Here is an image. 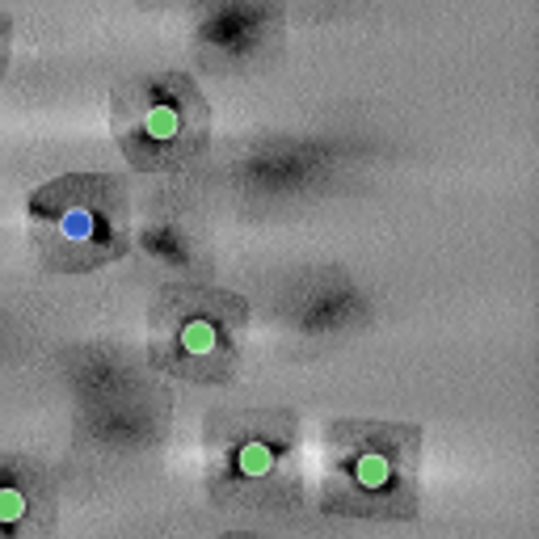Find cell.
Here are the masks:
<instances>
[{"label":"cell","mask_w":539,"mask_h":539,"mask_svg":"<svg viewBox=\"0 0 539 539\" xmlns=\"http://www.w3.org/2000/svg\"><path fill=\"white\" fill-rule=\"evenodd\" d=\"M413 426L342 422L325 438V485L329 514L358 518H409L417 510V443Z\"/></svg>","instance_id":"1"},{"label":"cell","mask_w":539,"mask_h":539,"mask_svg":"<svg viewBox=\"0 0 539 539\" xmlns=\"http://www.w3.org/2000/svg\"><path fill=\"white\" fill-rule=\"evenodd\" d=\"M30 241L51 270L85 274L131 245V203L118 177L68 173L30 198Z\"/></svg>","instance_id":"2"},{"label":"cell","mask_w":539,"mask_h":539,"mask_svg":"<svg viewBox=\"0 0 539 539\" xmlns=\"http://www.w3.org/2000/svg\"><path fill=\"white\" fill-rule=\"evenodd\" d=\"M114 139L144 173H173L207 152V97L182 72H139L114 89Z\"/></svg>","instance_id":"3"},{"label":"cell","mask_w":539,"mask_h":539,"mask_svg":"<svg viewBox=\"0 0 539 539\" xmlns=\"http://www.w3.org/2000/svg\"><path fill=\"white\" fill-rule=\"evenodd\" d=\"M207 485L228 510L287 506L299 489L295 422L283 413H232L207 443Z\"/></svg>","instance_id":"4"},{"label":"cell","mask_w":539,"mask_h":539,"mask_svg":"<svg viewBox=\"0 0 539 539\" xmlns=\"http://www.w3.org/2000/svg\"><path fill=\"white\" fill-rule=\"evenodd\" d=\"M245 299L215 287H169L152 308V358L177 379L219 384L241 363Z\"/></svg>","instance_id":"5"},{"label":"cell","mask_w":539,"mask_h":539,"mask_svg":"<svg viewBox=\"0 0 539 539\" xmlns=\"http://www.w3.org/2000/svg\"><path fill=\"white\" fill-rule=\"evenodd\" d=\"M253 38H266L278 34V9H253V5H228V9H215L203 26H198V47L215 51L219 64H236V47Z\"/></svg>","instance_id":"6"},{"label":"cell","mask_w":539,"mask_h":539,"mask_svg":"<svg viewBox=\"0 0 539 539\" xmlns=\"http://www.w3.org/2000/svg\"><path fill=\"white\" fill-rule=\"evenodd\" d=\"M43 514V481L30 468L0 464V539H30Z\"/></svg>","instance_id":"7"},{"label":"cell","mask_w":539,"mask_h":539,"mask_svg":"<svg viewBox=\"0 0 539 539\" xmlns=\"http://www.w3.org/2000/svg\"><path fill=\"white\" fill-rule=\"evenodd\" d=\"M5 55H9V17L0 13V72H5Z\"/></svg>","instance_id":"8"},{"label":"cell","mask_w":539,"mask_h":539,"mask_svg":"<svg viewBox=\"0 0 539 539\" xmlns=\"http://www.w3.org/2000/svg\"><path fill=\"white\" fill-rule=\"evenodd\" d=\"M224 539H257V535H224Z\"/></svg>","instance_id":"9"}]
</instances>
